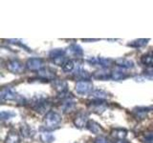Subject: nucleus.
Here are the masks:
<instances>
[{
  "instance_id": "f257e3e1",
  "label": "nucleus",
  "mask_w": 153,
  "mask_h": 143,
  "mask_svg": "<svg viewBox=\"0 0 153 143\" xmlns=\"http://www.w3.org/2000/svg\"><path fill=\"white\" fill-rule=\"evenodd\" d=\"M61 123V116L59 114L54 111L46 113L43 119V127L46 131H53L59 127Z\"/></svg>"
},
{
  "instance_id": "f03ea898",
  "label": "nucleus",
  "mask_w": 153,
  "mask_h": 143,
  "mask_svg": "<svg viewBox=\"0 0 153 143\" xmlns=\"http://www.w3.org/2000/svg\"><path fill=\"white\" fill-rule=\"evenodd\" d=\"M65 54L66 52L62 49H54L50 52L49 57L50 59L57 66H62L64 64L65 60Z\"/></svg>"
},
{
  "instance_id": "7ed1b4c3",
  "label": "nucleus",
  "mask_w": 153,
  "mask_h": 143,
  "mask_svg": "<svg viewBox=\"0 0 153 143\" xmlns=\"http://www.w3.org/2000/svg\"><path fill=\"white\" fill-rule=\"evenodd\" d=\"M76 91L79 94H87L92 92L93 83L90 80H79L76 83Z\"/></svg>"
},
{
  "instance_id": "20e7f679",
  "label": "nucleus",
  "mask_w": 153,
  "mask_h": 143,
  "mask_svg": "<svg viewBox=\"0 0 153 143\" xmlns=\"http://www.w3.org/2000/svg\"><path fill=\"white\" fill-rule=\"evenodd\" d=\"M26 68L30 71H36L39 72L44 68V61L41 58H38V57H32V58H29L26 61Z\"/></svg>"
},
{
  "instance_id": "39448f33",
  "label": "nucleus",
  "mask_w": 153,
  "mask_h": 143,
  "mask_svg": "<svg viewBox=\"0 0 153 143\" xmlns=\"http://www.w3.org/2000/svg\"><path fill=\"white\" fill-rule=\"evenodd\" d=\"M88 114L84 112H79L76 114V116H75L73 123L76 128L78 129H82L84 127L87 126L88 123Z\"/></svg>"
},
{
  "instance_id": "423d86ee",
  "label": "nucleus",
  "mask_w": 153,
  "mask_h": 143,
  "mask_svg": "<svg viewBox=\"0 0 153 143\" xmlns=\"http://www.w3.org/2000/svg\"><path fill=\"white\" fill-rule=\"evenodd\" d=\"M0 97H1L2 100H16L19 97V95L17 94V93L16 92V90L12 87H7V88H4L1 93H0Z\"/></svg>"
},
{
  "instance_id": "0eeeda50",
  "label": "nucleus",
  "mask_w": 153,
  "mask_h": 143,
  "mask_svg": "<svg viewBox=\"0 0 153 143\" xmlns=\"http://www.w3.org/2000/svg\"><path fill=\"white\" fill-rule=\"evenodd\" d=\"M7 69L13 74H20L24 70V66L17 59H12L7 62Z\"/></svg>"
},
{
  "instance_id": "6e6552de",
  "label": "nucleus",
  "mask_w": 153,
  "mask_h": 143,
  "mask_svg": "<svg viewBox=\"0 0 153 143\" xmlns=\"http://www.w3.org/2000/svg\"><path fill=\"white\" fill-rule=\"evenodd\" d=\"M52 86L59 94L66 93L67 89H68V84H67L66 81L59 78H56L55 80L52 81Z\"/></svg>"
},
{
  "instance_id": "1a4fd4ad",
  "label": "nucleus",
  "mask_w": 153,
  "mask_h": 143,
  "mask_svg": "<svg viewBox=\"0 0 153 143\" xmlns=\"http://www.w3.org/2000/svg\"><path fill=\"white\" fill-rule=\"evenodd\" d=\"M38 76L42 79H46V80H55L56 79V72L54 70H52L51 68H43L37 73Z\"/></svg>"
},
{
  "instance_id": "9d476101",
  "label": "nucleus",
  "mask_w": 153,
  "mask_h": 143,
  "mask_svg": "<svg viewBox=\"0 0 153 143\" xmlns=\"http://www.w3.org/2000/svg\"><path fill=\"white\" fill-rule=\"evenodd\" d=\"M66 54L71 56H74L76 58H78V57H81L83 55V51L81 49L80 46L76 45V44H72L67 48Z\"/></svg>"
},
{
  "instance_id": "9b49d317",
  "label": "nucleus",
  "mask_w": 153,
  "mask_h": 143,
  "mask_svg": "<svg viewBox=\"0 0 153 143\" xmlns=\"http://www.w3.org/2000/svg\"><path fill=\"white\" fill-rule=\"evenodd\" d=\"M111 74H112V72H110L108 69L102 68V70L95 72L92 74V76L95 79H98V80H107L111 78Z\"/></svg>"
},
{
  "instance_id": "f8f14e48",
  "label": "nucleus",
  "mask_w": 153,
  "mask_h": 143,
  "mask_svg": "<svg viewBox=\"0 0 153 143\" xmlns=\"http://www.w3.org/2000/svg\"><path fill=\"white\" fill-rule=\"evenodd\" d=\"M33 109H35L36 111L38 113H44V112H47L48 110L50 109V104H49V102H47L45 99L40 98V99H38L37 101L35 102Z\"/></svg>"
},
{
  "instance_id": "ddd939ff",
  "label": "nucleus",
  "mask_w": 153,
  "mask_h": 143,
  "mask_svg": "<svg viewBox=\"0 0 153 143\" xmlns=\"http://www.w3.org/2000/svg\"><path fill=\"white\" fill-rule=\"evenodd\" d=\"M110 136L117 140H124V138L127 136V131L123 128H116L110 132Z\"/></svg>"
},
{
  "instance_id": "4468645a",
  "label": "nucleus",
  "mask_w": 153,
  "mask_h": 143,
  "mask_svg": "<svg viewBox=\"0 0 153 143\" xmlns=\"http://www.w3.org/2000/svg\"><path fill=\"white\" fill-rule=\"evenodd\" d=\"M86 128H87L91 133H95V135L100 136V133H103V128L100 126V124H99L98 122H96L94 120H89Z\"/></svg>"
},
{
  "instance_id": "2eb2a0df",
  "label": "nucleus",
  "mask_w": 153,
  "mask_h": 143,
  "mask_svg": "<svg viewBox=\"0 0 153 143\" xmlns=\"http://www.w3.org/2000/svg\"><path fill=\"white\" fill-rule=\"evenodd\" d=\"M5 143H21L20 136L16 130H11L5 138Z\"/></svg>"
},
{
  "instance_id": "dca6fc26",
  "label": "nucleus",
  "mask_w": 153,
  "mask_h": 143,
  "mask_svg": "<svg viewBox=\"0 0 153 143\" xmlns=\"http://www.w3.org/2000/svg\"><path fill=\"white\" fill-rule=\"evenodd\" d=\"M141 63L146 67H153V51L146 52V55H143L141 57Z\"/></svg>"
},
{
  "instance_id": "f3484780",
  "label": "nucleus",
  "mask_w": 153,
  "mask_h": 143,
  "mask_svg": "<svg viewBox=\"0 0 153 143\" xmlns=\"http://www.w3.org/2000/svg\"><path fill=\"white\" fill-rule=\"evenodd\" d=\"M89 106L92 109V111L97 114H102L105 109H106V105L102 101V100H98L97 102L91 103Z\"/></svg>"
},
{
  "instance_id": "a211bd4d",
  "label": "nucleus",
  "mask_w": 153,
  "mask_h": 143,
  "mask_svg": "<svg viewBox=\"0 0 153 143\" xmlns=\"http://www.w3.org/2000/svg\"><path fill=\"white\" fill-rule=\"evenodd\" d=\"M115 64H116L120 68H124V69H131L134 67V62L132 60L126 59V58H119L115 60Z\"/></svg>"
},
{
  "instance_id": "6ab92c4d",
  "label": "nucleus",
  "mask_w": 153,
  "mask_h": 143,
  "mask_svg": "<svg viewBox=\"0 0 153 143\" xmlns=\"http://www.w3.org/2000/svg\"><path fill=\"white\" fill-rule=\"evenodd\" d=\"M20 132L21 135L26 138L33 137L35 135V131L33 130V128H31V126L27 125V124H22L20 127Z\"/></svg>"
},
{
  "instance_id": "aec40b11",
  "label": "nucleus",
  "mask_w": 153,
  "mask_h": 143,
  "mask_svg": "<svg viewBox=\"0 0 153 143\" xmlns=\"http://www.w3.org/2000/svg\"><path fill=\"white\" fill-rule=\"evenodd\" d=\"M150 41L149 38H140V39H136V40H133L130 43H128L127 46L128 47H132V48H142V47H145L148 42Z\"/></svg>"
},
{
  "instance_id": "412c9836",
  "label": "nucleus",
  "mask_w": 153,
  "mask_h": 143,
  "mask_svg": "<svg viewBox=\"0 0 153 143\" xmlns=\"http://www.w3.org/2000/svg\"><path fill=\"white\" fill-rule=\"evenodd\" d=\"M128 76H129V74H127L126 73H124V72H122V71H113L112 74H111V79L119 81V80L126 79V78L128 77Z\"/></svg>"
},
{
  "instance_id": "4be33fe9",
  "label": "nucleus",
  "mask_w": 153,
  "mask_h": 143,
  "mask_svg": "<svg viewBox=\"0 0 153 143\" xmlns=\"http://www.w3.org/2000/svg\"><path fill=\"white\" fill-rule=\"evenodd\" d=\"M39 137H40V140L42 141V143H52L55 140V136L48 131L42 132L40 133Z\"/></svg>"
},
{
  "instance_id": "5701e85b",
  "label": "nucleus",
  "mask_w": 153,
  "mask_h": 143,
  "mask_svg": "<svg viewBox=\"0 0 153 143\" xmlns=\"http://www.w3.org/2000/svg\"><path fill=\"white\" fill-rule=\"evenodd\" d=\"M91 95L92 97L96 98L97 100H103L106 99L108 97V94L106 92H104L102 90H97V91H94L93 93H91Z\"/></svg>"
},
{
  "instance_id": "b1692460",
  "label": "nucleus",
  "mask_w": 153,
  "mask_h": 143,
  "mask_svg": "<svg viewBox=\"0 0 153 143\" xmlns=\"http://www.w3.org/2000/svg\"><path fill=\"white\" fill-rule=\"evenodd\" d=\"M143 143H153V131H147L139 137Z\"/></svg>"
},
{
  "instance_id": "393cba45",
  "label": "nucleus",
  "mask_w": 153,
  "mask_h": 143,
  "mask_svg": "<svg viewBox=\"0 0 153 143\" xmlns=\"http://www.w3.org/2000/svg\"><path fill=\"white\" fill-rule=\"evenodd\" d=\"M147 112H148L147 108H136V109L133 110V114H135V116L137 118H140V119L146 118Z\"/></svg>"
},
{
  "instance_id": "a878e982",
  "label": "nucleus",
  "mask_w": 153,
  "mask_h": 143,
  "mask_svg": "<svg viewBox=\"0 0 153 143\" xmlns=\"http://www.w3.org/2000/svg\"><path fill=\"white\" fill-rule=\"evenodd\" d=\"M76 76V77H79L80 78L81 80H88L90 78V74L86 70L82 69V68H79L78 70L76 71V73H75Z\"/></svg>"
},
{
  "instance_id": "bb28decb",
  "label": "nucleus",
  "mask_w": 153,
  "mask_h": 143,
  "mask_svg": "<svg viewBox=\"0 0 153 143\" xmlns=\"http://www.w3.org/2000/svg\"><path fill=\"white\" fill-rule=\"evenodd\" d=\"M113 63H115V61L110 59V58H104V57H99L98 58V64H100L102 67H103L104 69H107L111 66Z\"/></svg>"
},
{
  "instance_id": "cd10ccee",
  "label": "nucleus",
  "mask_w": 153,
  "mask_h": 143,
  "mask_svg": "<svg viewBox=\"0 0 153 143\" xmlns=\"http://www.w3.org/2000/svg\"><path fill=\"white\" fill-rule=\"evenodd\" d=\"M74 108H75V102L71 99L65 100V102L63 103V105H62V110H63V112L65 114L72 112V110Z\"/></svg>"
},
{
  "instance_id": "c85d7f7f",
  "label": "nucleus",
  "mask_w": 153,
  "mask_h": 143,
  "mask_svg": "<svg viewBox=\"0 0 153 143\" xmlns=\"http://www.w3.org/2000/svg\"><path fill=\"white\" fill-rule=\"evenodd\" d=\"M74 67H75L74 61L71 59H68L64 62L63 65H62V70H63V72H65V73H69V72L73 71Z\"/></svg>"
},
{
  "instance_id": "c756f323",
  "label": "nucleus",
  "mask_w": 153,
  "mask_h": 143,
  "mask_svg": "<svg viewBox=\"0 0 153 143\" xmlns=\"http://www.w3.org/2000/svg\"><path fill=\"white\" fill-rule=\"evenodd\" d=\"M16 114L13 113V112H11V111H2L1 114H0V117H1L2 120H7V119H10L13 116H16Z\"/></svg>"
},
{
  "instance_id": "7c9ffc66",
  "label": "nucleus",
  "mask_w": 153,
  "mask_h": 143,
  "mask_svg": "<svg viewBox=\"0 0 153 143\" xmlns=\"http://www.w3.org/2000/svg\"><path fill=\"white\" fill-rule=\"evenodd\" d=\"M94 143H110L109 140L103 136H98L94 139Z\"/></svg>"
},
{
  "instance_id": "2f4dec72",
  "label": "nucleus",
  "mask_w": 153,
  "mask_h": 143,
  "mask_svg": "<svg viewBox=\"0 0 153 143\" xmlns=\"http://www.w3.org/2000/svg\"><path fill=\"white\" fill-rule=\"evenodd\" d=\"M145 75L146 76L147 78H149V79H153V69L145 71Z\"/></svg>"
},
{
  "instance_id": "473e14b6",
  "label": "nucleus",
  "mask_w": 153,
  "mask_h": 143,
  "mask_svg": "<svg viewBox=\"0 0 153 143\" xmlns=\"http://www.w3.org/2000/svg\"><path fill=\"white\" fill-rule=\"evenodd\" d=\"M115 143H129V142H127L126 140H118V141H116Z\"/></svg>"
}]
</instances>
